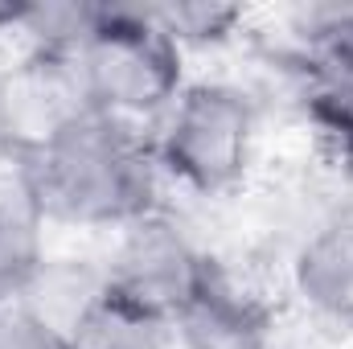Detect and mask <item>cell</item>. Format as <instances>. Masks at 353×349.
<instances>
[{"label":"cell","instance_id":"9c48e42d","mask_svg":"<svg viewBox=\"0 0 353 349\" xmlns=\"http://www.w3.org/2000/svg\"><path fill=\"white\" fill-rule=\"evenodd\" d=\"M62 333L70 349H165V337L173 329L119 300L99 275V283L90 288V296L79 304V312L66 321Z\"/></svg>","mask_w":353,"mask_h":349},{"label":"cell","instance_id":"52a82bcc","mask_svg":"<svg viewBox=\"0 0 353 349\" xmlns=\"http://www.w3.org/2000/svg\"><path fill=\"white\" fill-rule=\"evenodd\" d=\"M292 283L321 321L353 333V210L316 226L296 251Z\"/></svg>","mask_w":353,"mask_h":349},{"label":"cell","instance_id":"8992f818","mask_svg":"<svg viewBox=\"0 0 353 349\" xmlns=\"http://www.w3.org/2000/svg\"><path fill=\"white\" fill-rule=\"evenodd\" d=\"M271 329L275 325L267 304L243 292L218 263L173 321V333L185 349H271Z\"/></svg>","mask_w":353,"mask_h":349},{"label":"cell","instance_id":"4fadbf2b","mask_svg":"<svg viewBox=\"0 0 353 349\" xmlns=\"http://www.w3.org/2000/svg\"><path fill=\"white\" fill-rule=\"evenodd\" d=\"M300 46H304V50H325V54L345 58V62L353 66V4L308 8Z\"/></svg>","mask_w":353,"mask_h":349},{"label":"cell","instance_id":"8fae6325","mask_svg":"<svg viewBox=\"0 0 353 349\" xmlns=\"http://www.w3.org/2000/svg\"><path fill=\"white\" fill-rule=\"evenodd\" d=\"M157 17V25L173 37L176 46L193 41V46H218L226 41L239 21H243V8L239 4H210V0H185V4H157L148 8Z\"/></svg>","mask_w":353,"mask_h":349},{"label":"cell","instance_id":"5b68a950","mask_svg":"<svg viewBox=\"0 0 353 349\" xmlns=\"http://www.w3.org/2000/svg\"><path fill=\"white\" fill-rule=\"evenodd\" d=\"M87 111L94 107L83 90L74 58L33 50L21 66L0 74V148L8 161L33 152Z\"/></svg>","mask_w":353,"mask_h":349},{"label":"cell","instance_id":"ba28073f","mask_svg":"<svg viewBox=\"0 0 353 349\" xmlns=\"http://www.w3.org/2000/svg\"><path fill=\"white\" fill-rule=\"evenodd\" d=\"M296 70H300V107L308 128L316 132L329 161L353 173V66L325 50L300 46Z\"/></svg>","mask_w":353,"mask_h":349},{"label":"cell","instance_id":"7c38bea8","mask_svg":"<svg viewBox=\"0 0 353 349\" xmlns=\"http://www.w3.org/2000/svg\"><path fill=\"white\" fill-rule=\"evenodd\" d=\"M0 349H70V341L33 304L17 300L0 308Z\"/></svg>","mask_w":353,"mask_h":349},{"label":"cell","instance_id":"6da1fadb","mask_svg":"<svg viewBox=\"0 0 353 349\" xmlns=\"http://www.w3.org/2000/svg\"><path fill=\"white\" fill-rule=\"evenodd\" d=\"M157 157L128 119L87 111L54 140L12 157V177L41 222L132 226L152 210Z\"/></svg>","mask_w":353,"mask_h":349},{"label":"cell","instance_id":"7a4b0ae2","mask_svg":"<svg viewBox=\"0 0 353 349\" xmlns=\"http://www.w3.org/2000/svg\"><path fill=\"white\" fill-rule=\"evenodd\" d=\"M74 66L90 107L128 123L136 115H165L181 94V46L148 8L103 4Z\"/></svg>","mask_w":353,"mask_h":349},{"label":"cell","instance_id":"30bf717a","mask_svg":"<svg viewBox=\"0 0 353 349\" xmlns=\"http://www.w3.org/2000/svg\"><path fill=\"white\" fill-rule=\"evenodd\" d=\"M46 271L41 251V214L17 185V177L0 181V308L17 304L33 292Z\"/></svg>","mask_w":353,"mask_h":349},{"label":"cell","instance_id":"3957f363","mask_svg":"<svg viewBox=\"0 0 353 349\" xmlns=\"http://www.w3.org/2000/svg\"><path fill=\"white\" fill-rule=\"evenodd\" d=\"M255 144V103L230 83H189L181 87L161 132L152 136L157 169L176 177L193 193H230L251 165Z\"/></svg>","mask_w":353,"mask_h":349},{"label":"cell","instance_id":"277c9868","mask_svg":"<svg viewBox=\"0 0 353 349\" xmlns=\"http://www.w3.org/2000/svg\"><path fill=\"white\" fill-rule=\"evenodd\" d=\"M210 267H214V259L201 255L181 235V226H173L161 214H148L128 226V239H123L119 255L111 259V267L103 271V279L119 300H128L132 308H140L173 329L176 312L197 296Z\"/></svg>","mask_w":353,"mask_h":349}]
</instances>
